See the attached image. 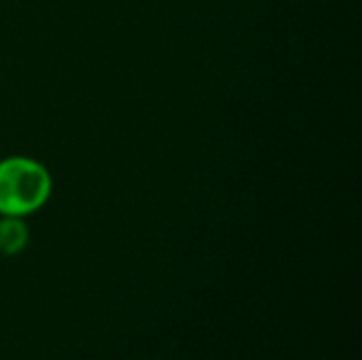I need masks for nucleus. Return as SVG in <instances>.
I'll return each instance as SVG.
<instances>
[{"instance_id": "f03ea898", "label": "nucleus", "mask_w": 362, "mask_h": 360, "mask_svg": "<svg viewBox=\"0 0 362 360\" xmlns=\"http://www.w3.org/2000/svg\"><path fill=\"white\" fill-rule=\"evenodd\" d=\"M30 242V229L25 219L19 216H0V255L17 257L25 250Z\"/></svg>"}, {"instance_id": "f257e3e1", "label": "nucleus", "mask_w": 362, "mask_h": 360, "mask_svg": "<svg viewBox=\"0 0 362 360\" xmlns=\"http://www.w3.org/2000/svg\"><path fill=\"white\" fill-rule=\"evenodd\" d=\"M53 178L45 163L28 155L0 159V216L25 219L47 206Z\"/></svg>"}]
</instances>
